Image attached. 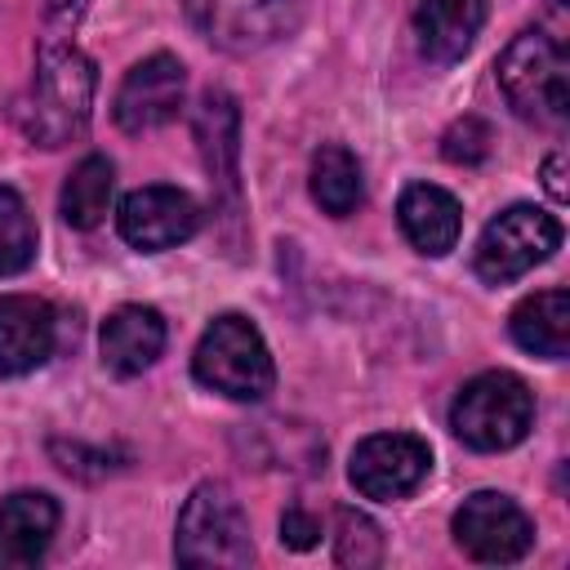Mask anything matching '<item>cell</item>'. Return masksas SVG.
Instances as JSON below:
<instances>
[{
    "label": "cell",
    "mask_w": 570,
    "mask_h": 570,
    "mask_svg": "<svg viewBox=\"0 0 570 570\" xmlns=\"http://www.w3.org/2000/svg\"><path fill=\"white\" fill-rule=\"evenodd\" d=\"M561 245V223L539 209V205H508L503 214H494L476 240L472 267L485 285H508L517 276H525L530 267L548 263Z\"/></svg>",
    "instance_id": "obj_6"
},
{
    "label": "cell",
    "mask_w": 570,
    "mask_h": 570,
    "mask_svg": "<svg viewBox=\"0 0 570 570\" xmlns=\"http://www.w3.org/2000/svg\"><path fill=\"white\" fill-rule=\"evenodd\" d=\"M485 22V0H419L414 4V40L419 53L436 67L459 62Z\"/></svg>",
    "instance_id": "obj_17"
},
{
    "label": "cell",
    "mask_w": 570,
    "mask_h": 570,
    "mask_svg": "<svg viewBox=\"0 0 570 570\" xmlns=\"http://www.w3.org/2000/svg\"><path fill=\"white\" fill-rule=\"evenodd\" d=\"M334 557L338 566H374L383 557V534L379 525L356 512V508H338V534H334Z\"/></svg>",
    "instance_id": "obj_22"
},
{
    "label": "cell",
    "mask_w": 570,
    "mask_h": 570,
    "mask_svg": "<svg viewBox=\"0 0 570 570\" xmlns=\"http://www.w3.org/2000/svg\"><path fill=\"white\" fill-rule=\"evenodd\" d=\"M490 142H494L490 125H485L481 116H463V120H454V125L441 134V156H445L450 165H481V160L490 156Z\"/></svg>",
    "instance_id": "obj_23"
},
{
    "label": "cell",
    "mask_w": 570,
    "mask_h": 570,
    "mask_svg": "<svg viewBox=\"0 0 570 570\" xmlns=\"http://www.w3.org/2000/svg\"><path fill=\"white\" fill-rule=\"evenodd\" d=\"M512 343L530 356L543 361H561L570 352V294L566 289H539L530 298H521L508 316Z\"/></svg>",
    "instance_id": "obj_18"
},
{
    "label": "cell",
    "mask_w": 570,
    "mask_h": 570,
    "mask_svg": "<svg viewBox=\"0 0 570 570\" xmlns=\"http://www.w3.org/2000/svg\"><path fill=\"white\" fill-rule=\"evenodd\" d=\"M428 472H432V450L414 432H374L347 459V481L356 485V494L379 503L414 494L428 481Z\"/></svg>",
    "instance_id": "obj_9"
},
{
    "label": "cell",
    "mask_w": 570,
    "mask_h": 570,
    "mask_svg": "<svg viewBox=\"0 0 570 570\" xmlns=\"http://www.w3.org/2000/svg\"><path fill=\"white\" fill-rule=\"evenodd\" d=\"M58 316L36 294H0V379L40 370L53 356Z\"/></svg>",
    "instance_id": "obj_12"
},
{
    "label": "cell",
    "mask_w": 570,
    "mask_h": 570,
    "mask_svg": "<svg viewBox=\"0 0 570 570\" xmlns=\"http://www.w3.org/2000/svg\"><path fill=\"white\" fill-rule=\"evenodd\" d=\"M36 258V223L13 187H0V276L27 272Z\"/></svg>",
    "instance_id": "obj_21"
},
{
    "label": "cell",
    "mask_w": 570,
    "mask_h": 570,
    "mask_svg": "<svg viewBox=\"0 0 570 570\" xmlns=\"http://www.w3.org/2000/svg\"><path fill=\"white\" fill-rule=\"evenodd\" d=\"M396 223L405 232V240L428 254V258H441L454 249L459 240V227H463V209L459 200L445 191V187H432V183H410L396 200Z\"/></svg>",
    "instance_id": "obj_16"
},
{
    "label": "cell",
    "mask_w": 570,
    "mask_h": 570,
    "mask_svg": "<svg viewBox=\"0 0 570 570\" xmlns=\"http://www.w3.org/2000/svg\"><path fill=\"white\" fill-rule=\"evenodd\" d=\"M116 227L120 236L142 249V254H160V249H174L183 240L196 236L200 227V205L183 191V187H165V183H151V187H138L120 200V214H116Z\"/></svg>",
    "instance_id": "obj_11"
},
{
    "label": "cell",
    "mask_w": 570,
    "mask_h": 570,
    "mask_svg": "<svg viewBox=\"0 0 570 570\" xmlns=\"http://www.w3.org/2000/svg\"><path fill=\"white\" fill-rule=\"evenodd\" d=\"M307 0H187L191 27L227 49V53H254L272 40H281Z\"/></svg>",
    "instance_id": "obj_8"
},
{
    "label": "cell",
    "mask_w": 570,
    "mask_h": 570,
    "mask_svg": "<svg viewBox=\"0 0 570 570\" xmlns=\"http://www.w3.org/2000/svg\"><path fill=\"white\" fill-rule=\"evenodd\" d=\"M534 423V392L508 370L468 379L450 405V428L472 450H512Z\"/></svg>",
    "instance_id": "obj_5"
},
{
    "label": "cell",
    "mask_w": 570,
    "mask_h": 570,
    "mask_svg": "<svg viewBox=\"0 0 570 570\" xmlns=\"http://www.w3.org/2000/svg\"><path fill=\"white\" fill-rule=\"evenodd\" d=\"M561 169H566V156H561V151H552V156L543 160V187H548V196H552L557 205H566V183H561Z\"/></svg>",
    "instance_id": "obj_25"
},
{
    "label": "cell",
    "mask_w": 570,
    "mask_h": 570,
    "mask_svg": "<svg viewBox=\"0 0 570 570\" xmlns=\"http://www.w3.org/2000/svg\"><path fill=\"white\" fill-rule=\"evenodd\" d=\"M174 557L187 570H200V566L240 570L254 561L249 521L223 481H200L187 494L178 512V530H174Z\"/></svg>",
    "instance_id": "obj_4"
},
{
    "label": "cell",
    "mask_w": 570,
    "mask_h": 570,
    "mask_svg": "<svg viewBox=\"0 0 570 570\" xmlns=\"http://www.w3.org/2000/svg\"><path fill=\"white\" fill-rule=\"evenodd\" d=\"M98 347H102V365L111 374L134 379V374L151 370L156 356L165 352V316L147 303H125L102 321Z\"/></svg>",
    "instance_id": "obj_15"
},
{
    "label": "cell",
    "mask_w": 570,
    "mask_h": 570,
    "mask_svg": "<svg viewBox=\"0 0 570 570\" xmlns=\"http://www.w3.org/2000/svg\"><path fill=\"white\" fill-rule=\"evenodd\" d=\"M454 543L463 548V557H472L481 566H508L530 552L534 521L525 517V508L517 499H508L499 490H476L454 512Z\"/></svg>",
    "instance_id": "obj_7"
},
{
    "label": "cell",
    "mask_w": 570,
    "mask_h": 570,
    "mask_svg": "<svg viewBox=\"0 0 570 570\" xmlns=\"http://www.w3.org/2000/svg\"><path fill=\"white\" fill-rule=\"evenodd\" d=\"M191 134H196V147H200V160H205L214 196L236 205V196H240V183H236V156H240L236 98L227 89H205L200 102H196V116H191Z\"/></svg>",
    "instance_id": "obj_13"
},
{
    "label": "cell",
    "mask_w": 570,
    "mask_h": 570,
    "mask_svg": "<svg viewBox=\"0 0 570 570\" xmlns=\"http://www.w3.org/2000/svg\"><path fill=\"white\" fill-rule=\"evenodd\" d=\"M191 374H196V383H205L209 392H218L227 401H263L276 383L272 352H267L258 325L240 312H223L205 325L196 356H191Z\"/></svg>",
    "instance_id": "obj_3"
},
{
    "label": "cell",
    "mask_w": 570,
    "mask_h": 570,
    "mask_svg": "<svg viewBox=\"0 0 570 570\" xmlns=\"http://www.w3.org/2000/svg\"><path fill=\"white\" fill-rule=\"evenodd\" d=\"M307 187L312 200L330 214V218H347L356 214V205L365 200V178H361V160L343 147V142H321L307 169Z\"/></svg>",
    "instance_id": "obj_19"
},
{
    "label": "cell",
    "mask_w": 570,
    "mask_h": 570,
    "mask_svg": "<svg viewBox=\"0 0 570 570\" xmlns=\"http://www.w3.org/2000/svg\"><path fill=\"white\" fill-rule=\"evenodd\" d=\"M94 89H98L94 58L71 40V31L58 27V18H49L36 53V76L13 98V125L36 147H67L89 129Z\"/></svg>",
    "instance_id": "obj_1"
},
{
    "label": "cell",
    "mask_w": 570,
    "mask_h": 570,
    "mask_svg": "<svg viewBox=\"0 0 570 570\" xmlns=\"http://www.w3.org/2000/svg\"><path fill=\"white\" fill-rule=\"evenodd\" d=\"M281 543L294 548V552L316 548L321 543V521L307 508H285V517H281Z\"/></svg>",
    "instance_id": "obj_24"
},
{
    "label": "cell",
    "mask_w": 570,
    "mask_h": 570,
    "mask_svg": "<svg viewBox=\"0 0 570 570\" xmlns=\"http://www.w3.org/2000/svg\"><path fill=\"white\" fill-rule=\"evenodd\" d=\"M58 530V503L45 490H13L0 499V570L36 566Z\"/></svg>",
    "instance_id": "obj_14"
},
{
    "label": "cell",
    "mask_w": 570,
    "mask_h": 570,
    "mask_svg": "<svg viewBox=\"0 0 570 570\" xmlns=\"http://www.w3.org/2000/svg\"><path fill=\"white\" fill-rule=\"evenodd\" d=\"M187 98V71L174 53H151L142 62H134L116 89L111 116L125 134H151L169 120H178Z\"/></svg>",
    "instance_id": "obj_10"
},
{
    "label": "cell",
    "mask_w": 570,
    "mask_h": 570,
    "mask_svg": "<svg viewBox=\"0 0 570 570\" xmlns=\"http://www.w3.org/2000/svg\"><path fill=\"white\" fill-rule=\"evenodd\" d=\"M111 191H116V165L107 156H85L67 174V183H62V196H58L62 223H71L80 232L98 227L102 214H107V205H111Z\"/></svg>",
    "instance_id": "obj_20"
},
{
    "label": "cell",
    "mask_w": 570,
    "mask_h": 570,
    "mask_svg": "<svg viewBox=\"0 0 570 570\" xmlns=\"http://www.w3.org/2000/svg\"><path fill=\"white\" fill-rule=\"evenodd\" d=\"M499 89L521 120L561 129L570 120V58L561 40L548 31H521L499 58Z\"/></svg>",
    "instance_id": "obj_2"
}]
</instances>
